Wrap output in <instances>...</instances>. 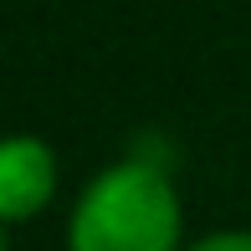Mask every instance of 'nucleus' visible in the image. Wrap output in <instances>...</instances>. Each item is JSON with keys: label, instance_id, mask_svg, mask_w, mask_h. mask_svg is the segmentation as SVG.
<instances>
[{"label": "nucleus", "instance_id": "1", "mask_svg": "<svg viewBox=\"0 0 251 251\" xmlns=\"http://www.w3.org/2000/svg\"><path fill=\"white\" fill-rule=\"evenodd\" d=\"M179 241V200L164 169L154 164H113L87 185L72 210V251H175Z\"/></svg>", "mask_w": 251, "mask_h": 251}, {"label": "nucleus", "instance_id": "3", "mask_svg": "<svg viewBox=\"0 0 251 251\" xmlns=\"http://www.w3.org/2000/svg\"><path fill=\"white\" fill-rule=\"evenodd\" d=\"M195 251H251V236H246V231H226V236H210V241H200Z\"/></svg>", "mask_w": 251, "mask_h": 251}, {"label": "nucleus", "instance_id": "2", "mask_svg": "<svg viewBox=\"0 0 251 251\" xmlns=\"http://www.w3.org/2000/svg\"><path fill=\"white\" fill-rule=\"evenodd\" d=\"M51 185H56V164H51L47 144L10 139L5 149H0V215H5V221L36 215L41 205L51 200Z\"/></svg>", "mask_w": 251, "mask_h": 251}]
</instances>
